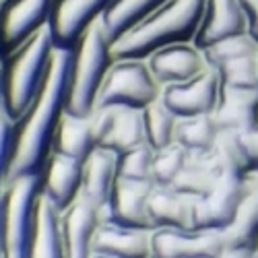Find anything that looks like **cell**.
<instances>
[{
  "label": "cell",
  "mask_w": 258,
  "mask_h": 258,
  "mask_svg": "<svg viewBox=\"0 0 258 258\" xmlns=\"http://www.w3.org/2000/svg\"><path fill=\"white\" fill-rule=\"evenodd\" d=\"M153 159H155V151L149 145L122 153L118 161V178L153 184Z\"/></svg>",
  "instance_id": "cell-33"
},
{
  "label": "cell",
  "mask_w": 258,
  "mask_h": 258,
  "mask_svg": "<svg viewBox=\"0 0 258 258\" xmlns=\"http://www.w3.org/2000/svg\"><path fill=\"white\" fill-rule=\"evenodd\" d=\"M31 258H67L60 225V211L41 195L37 205V219L33 233Z\"/></svg>",
  "instance_id": "cell-24"
},
{
  "label": "cell",
  "mask_w": 258,
  "mask_h": 258,
  "mask_svg": "<svg viewBox=\"0 0 258 258\" xmlns=\"http://www.w3.org/2000/svg\"><path fill=\"white\" fill-rule=\"evenodd\" d=\"M221 176L223 174L211 151L209 153H190L186 165L182 167V171L178 174L176 182L171 184V188L190 199L199 201V199L207 197L209 192L217 186Z\"/></svg>",
  "instance_id": "cell-23"
},
{
  "label": "cell",
  "mask_w": 258,
  "mask_h": 258,
  "mask_svg": "<svg viewBox=\"0 0 258 258\" xmlns=\"http://www.w3.org/2000/svg\"><path fill=\"white\" fill-rule=\"evenodd\" d=\"M0 3H3V0H0Z\"/></svg>",
  "instance_id": "cell-41"
},
{
  "label": "cell",
  "mask_w": 258,
  "mask_h": 258,
  "mask_svg": "<svg viewBox=\"0 0 258 258\" xmlns=\"http://www.w3.org/2000/svg\"><path fill=\"white\" fill-rule=\"evenodd\" d=\"M118 161H120V155L103 147H97L85 159L81 197L101 211L105 209L114 190V184L118 182Z\"/></svg>",
  "instance_id": "cell-21"
},
{
  "label": "cell",
  "mask_w": 258,
  "mask_h": 258,
  "mask_svg": "<svg viewBox=\"0 0 258 258\" xmlns=\"http://www.w3.org/2000/svg\"><path fill=\"white\" fill-rule=\"evenodd\" d=\"M203 54H205V60H207V67L217 71V69L223 67V64H227L229 60L258 54V44L248 33H242V35H233V37L221 39V41H217V44L205 48Z\"/></svg>",
  "instance_id": "cell-30"
},
{
  "label": "cell",
  "mask_w": 258,
  "mask_h": 258,
  "mask_svg": "<svg viewBox=\"0 0 258 258\" xmlns=\"http://www.w3.org/2000/svg\"><path fill=\"white\" fill-rule=\"evenodd\" d=\"M89 258H116V256H110V254H101V252H91Z\"/></svg>",
  "instance_id": "cell-40"
},
{
  "label": "cell",
  "mask_w": 258,
  "mask_h": 258,
  "mask_svg": "<svg viewBox=\"0 0 258 258\" xmlns=\"http://www.w3.org/2000/svg\"><path fill=\"white\" fill-rule=\"evenodd\" d=\"M13 135H15V120L9 116L7 107L0 105V188L7 180V171L13 155Z\"/></svg>",
  "instance_id": "cell-34"
},
{
  "label": "cell",
  "mask_w": 258,
  "mask_h": 258,
  "mask_svg": "<svg viewBox=\"0 0 258 258\" xmlns=\"http://www.w3.org/2000/svg\"><path fill=\"white\" fill-rule=\"evenodd\" d=\"M54 48L52 33L48 27H44L3 58L5 105L13 120L23 114L37 95L46 79Z\"/></svg>",
  "instance_id": "cell-4"
},
{
  "label": "cell",
  "mask_w": 258,
  "mask_h": 258,
  "mask_svg": "<svg viewBox=\"0 0 258 258\" xmlns=\"http://www.w3.org/2000/svg\"><path fill=\"white\" fill-rule=\"evenodd\" d=\"M165 3L167 0H112V5L105 9L101 17V23L112 44Z\"/></svg>",
  "instance_id": "cell-26"
},
{
  "label": "cell",
  "mask_w": 258,
  "mask_h": 258,
  "mask_svg": "<svg viewBox=\"0 0 258 258\" xmlns=\"http://www.w3.org/2000/svg\"><path fill=\"white\" fill-rule=\"evenodd\" d=\"M103 221V211L79 197L67 211L60 213L62 238L67 248V258H89L93 252V238L99 223Z\"/></svg>",
  "instance_id": "cell-15"
},
{
  "label": "cell",
  "mask_w": 258,
  "mask_h": 258,
  "mask_svg": "<svg viewBox=\"0 0 258 258\" xmlns=\"http://www.w3.org/2000/svg\"><path fill=\"white\" fill-rule=\"evenodd\" d=\"M225 246L219 231L155 229L151 231V258H221Z\"/></svg>",
  "instance_id": "cell-11"
},
{
  "label": "cell",
  "mask_w": 258,
  "mask_h": 258,
  "mask_svg": "<svg viewBox=\"0 0 258 258\" xmlns=\"http://www.w3.org/2000/svg\"><path fill=\"white\" fill-rule=\"evenodd\" d=\"M153 186L155 184L151 182H131L118 178L110 201L103 209V217L124 227L155 231L153 221L149 217V197Z\"/></svg>",
  "instance_id": "cell-13"
},
{
  "label": "cell",
  "mask_w": 258,
  "mask_h": 258,
  "mask_svg": "<svg viewBox=\"0 0 258 258\" xmlns=\"http://www.w3.org/2000/svg\"><path fill=\"white\" fill-rule=\"evenodd\" d=\"M190 153L178 143H171L165 149L155 151L153 159V184L155 186H171L176 182L178 174L186 165Z\"/></svg>",
  "instance_id": "cell-32"
},
{
  "label": "cell",
  "mask_w": 258,
  "mask_h": 258,
  "mask_svg": "<svg viewBox=\"0 0 258 258\" xmlns=\"http://www.w3.org/2000/svg\"><path fill=\"white\" fill-rule=\"evenodd\" d=\"M143 120H145L147 145L153 151H159V149H165L171 143H176L178 116L163 103L161 97L155 99L153 103H149L147 107H143Z\"/></svg>",
  "instance_id": "cell-28"
},
{
  "label": "cell",
  "mask_w": 258,
  "mask_h": 258,
  "mask_svg": "<svg viewBox=\"0 0 258 258\" xmlns=\"http://www.w3.org/2000/svg\"><path fill=\"white\" fill-rule=\"evenodd\" d=\"M242 33H248V19L240 0H207L192 44L205 50L221 39Z\"/></svg>",
  "instance_id": "cell-16"
},
{
  "label": "cell",
  "mask_w": 258,
  "mask_h": 258,
  "mask_svg": "<svg viewBox=\"0 0 258 258\" xmlns=\"http://www.w3.org/2000/svg\"><path fill=\"white\" fill-rule=\"evenodd\" d=\"M112 64V39L99 19L81 35L77 46L73 48L67 110L64 112L79 118H91L97 110L99 89Z\"/></svg>",
  "instance_id": "cell-3"
},
{
  "label": "cell",
  "mask_w": 258,
  "mask_h": 258,
  "mask_svg": "<svg viewBox=\"0 0 258 258\" xmlns=\"http://www.w3.org/2000/svg\"><path fill=\"white\" fill-rule=\"evenodd\" d=\"M54 0H3L0 3V58L9 56L33 33L48 27Z\"/></svg>",
  "instance_id": "cell-8"
},
{
  "label": "cell",
  "mask_w": 258,
  "mask_h": 258,
  "mask_svg": "<svg viewBox=\"0 0 258 258\" xmlns=\"http://www.w3.org/2000/svg\"><path fill=\"white\" fill-rule=\"evenodd\" d=\"M211 153H213L215 161H217L223 176L238 178V180L248 178L250 167H248V161H246L238 133L221 131L217 141H215V147L211 149Z\"/></svg>",
  "instance_id": "cell-29"
},
{
  "label": "cell",
  "mask_w": 258,
  "mask_h": 258,
  "mask_svg": "<svg viewBox=\"0 0 258 258\" xmlns=\"http://www.w3.org/2000/svg\"><path fill=\"white\" fill-rule=\"evenodd\" d=\"M213 118L219 131L244 133L258 128V89H235L221 85Z\"/></svg>",
  "instance_id": "cell-18"
},
{
  "label": "cell",
  "mask_w": 258,
  "mask_h": 258,
  "mask_svg": "<svg viewBox=\"0 0 258 258\" xmlns=\"http://www.w3.org/2000/svg\"><path fill=\"white\" fill-rule=\"evenodd\" d=\"M95 149H97V141L93 131V120L79 118L64 112L54 137L52 153H60V155L85 161Z\"/></svg>",
  "instance_id": "cell-22"
},
{
  "label": "cell",
  "mask_w": 258,
  "mask_h": 258,
  "mask_svg": "<svg viewBox=\"0 0 258 258\" xmlns=\"http://www.w3.org/2000/svg\"><path fill=\"white\" fill-rule=\"evenodd\" d=\"M248 19V35L258 44V0H240Z\"/></svg>",
  "instance_id": "cell-36"
},
{
  "label": "cell",
  "mask_w": 258,
  "mask_h": 258,
  "mask_svg": "<svg viewBox=\"0 0 258 258\" xmlns=\"http://www.w3.org/2000/svg\"><path fill=\"white\" fill-rule=\"evenodd\" d=\"M221 258H258V248L256 250H223Z\"/></svg>",
  "instance_id": "cell-37"
},
{
  "label": "cell",
  "mask_w": 258,
  "mask_h": 258,
  "mask_svg": "<svg viewBox=\"0 0 258 258\" xmlns=\"http://www.w3.org/2000/svg\"><path fill=\"white\" fill-rule=\"evenodd\" d=\"M238 137H240V143H242V149H244V155H246L250 171H256L258 169V128L238 133Z\"/></svg>",
  "instance_id": "cell-35"
},
{
  "label": "cell",
  "mask_w": 258,
  "mask_h": 258,
  "mask_svg": "<svg viewBox=\"0 0 258 258\" xmlns=\"http://www.w3.org/2000/svg\"><path fill=\"white\" fill-rule=\"evenodd\" d=\"M207 0H167L112 44L114 58L147 60L153 52L195 41Z\"/></svg>",
  "instance_id": "cell-2"
},
{
  "label": "cell",
  "mask_w": 258,
  "mask_h": 258,
  "mask_svg": "<svg viewBox=\"0 0 258 258\" xmlns=\"http://www.w3.org/2000/svg\"><path fill=\"white\" fill-rule=\"evenodd\" d=\"M112 0H54L48 21L54 46L73 50L81 35L99 21Z\"/></svg>",
  "instance_id": "cell-9"
},
{
  "label": "cell",
  "mask_w": 258,
  "mask_h": 258,
  "mask_svg": "<svg viewBox=\"0 0 258 258\" xmlns=\"http://www.w3.org/2000/svg\"><path fill=\"white\" fill-rule=\"evenodd\" d=\"M161 85L149 69L147 60L114 58V64L105 75L99 89V105H124V107H147L161 97Z\"/></svg>",
  "instance_id": "cell-6"
},
{
  "label": "cell",
  "mask_w": 258,
  "mask_h": 258,
  "mask_svg": "<svg viewBox=\"0 0 258 258\" xmlns=\"http://www.w3.org/2000/svg\"><path fill=\"white\" fill-rule=\"evenodd\" d=\"M93 252L116 258H151V231L124 227L103 217L93 238Z\"/></svg>",
  "instance_id": "cell-19"
},
{
  "label": "cell",
  "mask_w": 258,
  "mask_h": 258,
  "mask_svg": "<svg viewBox=\"0 0 258 258\" xmlns=\"http://www.w3.org/2000/svg\"><path fill=\"white\" fill-rule=\"evenodd\" d=\"M223 87L235 89H258V54L229 60L217 69Z\"/></svg>",
  "instance_id": "cell-31"
},
{
  "label": "cell",
  "mask_w": 258,
  "mask_h": 258,
  "mask_svg": "<svg viewBox=\"0 0 258 258\" xmlns=\"http://www.w3.org/2000/svg\"><path fill=\"white\" fill-rule=\"evenodd\" d=\"M41 176H23L0 188L3 205V258H31Z\"/></svg>",
  "instance_id": "cell-5"
},
{
  "label": "cell",
  "mask_w": 258,
  "mask_h": 258,
  "mask_svg": "<svg viewBox=\"0 0 258 258\" xmlns=\"http://www.w3.org/2000/svg\"><path fill=\"white\" fill-rule=\"evenodd\" d=\"M221 81L215 69H205L201 75L192 77L184 83L165 85L161 89L163 103L178 118L213 114L219 99Z\"/></svg>",
  "instance_id": "cell-10"
},
{
  "label": "cell",
  "mask_w": 258,
  "mask_h": 258,
  "mask_svg": "<svg viewBox=\"0 0 258 258\" xmlns=\"http://www.w3.org/2000/svg\"><path fill=\"white\" fill-rule=\"evenodd\" d=\"M83 171L85 161L52 153L44 171H41V195L60 213L67 211L81 197Z\"/></svg>",
  "instance_id": "cell-14"
},
{
  "label": "cell",
  "mask_w": 258,
  "mask_h": 258,
  "mask_svg": "<svg viewBox=\"0 0 258 258\" xmlns=\"http://www.w3.org/2000/svg\"><path fill=\"white\" fill-rule=\"evenodd\" d=\"M225 250H256L258 248V192L248 190L233 221L219 231Z\"/></svg>",
  "instance_id": "cell-25"
},
{
  "label": "cell",
  "mask_w": 258,
  "mask_h": 258,
  "mask_svg": "<svg viewBox=\"0 0 258 258\" xmlns=\"http://www.w3.org/2000/svg\"><path fill=\"white\" fill-rule=\"evenodd\" d=\"M147 64L161 87L174 83H184L192 77L201 75L207 67V60L201 48H197L192 41L186 44H171L147 58Z\"/></svg>",
  "instance_id": "cell-17"
},
{
  "label": "cell",
  "mask_w": 258,
  "mask_h": 258,
  "mask_svg": "<svg viewBox=\"0 0 258 258\" xmlns=\"http://www.w3.org/2000/svg\"><path fill=\"white\" fill-rule=\"evenodd\" d=\"M219 126L213 114L178 118L176 124V143L188 153H209L219 137Z\"/></svg>",
  "instance_id": "cell-27"
},
{
  "label": "cell",
  "mask_w": 258,
  "mask_h": 258,
  "mask_svg": "<svg viewBox=\"0 0 258 258\" xmlns=\"http://www.w3.org/2000/svg\"><path fill=\"white\" fill-rule=\"evenodd\" d=\"M197 201L171 186H153L149 197V217L155 229H195Z\"/></svg>",
  "instance_id": "cell-20"
},
{
  "label": "cell",
  "mask_w": 258,
  "mask_h": 258,
  "mask_svg": "<svg viewBox=\"0 0 258 258\" xmlns=\"http://www.w3.org/2000/svg\"><path fill=\"white\" fill-rule=\"evenodd\" d=\"M0 105H5V83H3V58H0ZM7 107V105H5Z\"/></svg>",
  "instance_id": "cell-39"
},
{
  "label": "cell",
  "mask_w": 258,
  "mask_h": 258,
  "mask_svg": "<svg viewBox=\"0 0 258 258\" xmlns=\"http://www.w3.org/2000/svg\"><path fill=\"white\" fill-rule=\"evenodd\" d=\"M97 147L122 155L147 145L143 110L124 105H99L91 116Z\"/></svg>",
  "instance_id": "cell-7"
},
{
  "label": "cell",
  "mask_w": 258,
  "mask_h": 258,
  "mask_svg": "<svg viewBox=\"0 0 258 258\" xmlns=\"http://www.w3.org/2000/svg\"><path fill=\"white\" fill-rule=\"evenodd\" d=\"M246 186H248V190L258 192V169H256V171H250V174H248V178H246Z\"/></svg>",
  "instance_id": "cell-38"
},
{
  "label": "cell",
  "mask_w": 258,
  "mask_h": 258,
  "mask_svg": "<svg viewBox=\"0 0 258 258\" xmlns=\"http://www.w3.org/2000/svg\"><path fill=\"white\" fill-rule=\"evenodd\" d=\"M248 195L246 180L221 176L207 197L199 199L195 205V229L223 231L235 217L242 201Z\"/></svg>",
  "instance_id": "cell-12"
},
{
  "label": "cell",
  "mask_w": 258,
  "mask_h": 258,
  "mask_svg": "<svg viewBox=\"0 0 258 258\" xmlns=\"http://www.w3.org/2000/svg\"><path fill=\"white\" fill-rule=\"evenodd\" d=\"M73 50L54 48L46 79L27 110L15 120L13 155L7 182L23 176H41L54 147L60 118L67 110ZM3 184V186H5Z\"/></svg>",
  "instance_id": "cell-1"
}]
</instances>
